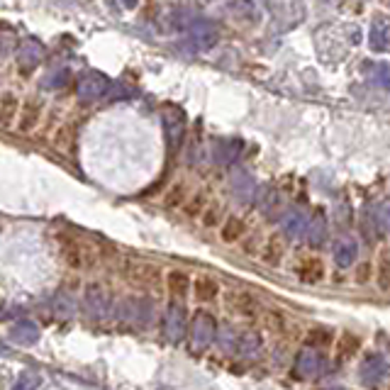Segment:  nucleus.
I'll list each match as a JSON object with an SVG mask.
<instances>
[{
  "label": "nucleus",
  "mask_w": 390,
  "mask_h": 390,
  "mask_svg": "<svg viewBox=\"0 0 390 390\" xmlns=\"http://www.w3.org/2000/svg\"><path fill=\"white\" fill-rule=\"evenodd\" d=\"M283 252H285V246L283 241H281V237H268L266 244H263L261 249V259L268 263V266H278L281 263V259H283Z\"/></svg>",
  "instance_id": "nucleus-13"
},
{
  "label": "nucleus",
  "mask_w": 390,
  "mask_h": 390,
  "mask_svg": "<svg viewBox=\"0 0 390 390\" xmlns=\"http://www.w3.org/2000/svg\"><path fill=\"white\" fill-rule=\"evenodd\" d=\"M164 124H166V134H169V144L181 147L183 134H186V115H183L181 107H166Z\"/></svg>",
  "instance_id": "nucleus-4"
},
{
  "label": "nucleus",
  "mask_w": 390,
  "mask_h": 390,
  "mask_svg": "<svg viewBox=\"0 0 390 390\" xmlns=\"http://www.w3.org/2000/svg\"><path fill=\"white\" fill-rule=\"evenodd\" d=\"M298 276H300V281H305V283H320L322 278H325V263H322L317 257L303 259L298 266Z\"/></svg>",
  "instance_id": "nucleus-10"
},
{
  "label": "nucleus",
  "mask_w": 390,
  "mask_h": 390,
  "mask_svg": "<svg viewBox=\"0 0 390 390\" xmlns=\"http://www.w3.org/2000/svg\"><path fill=\"white\" fill-rule=\"evenodd\" d=\"M61 254H64V261L71 268H91L96 263L98 254L91 244L78 239H64L61 241Z\"/></svg>",
  "instance_id": "nucleus-1"
},
{
  "label": "nucleus",
  "mask_w": 390,
  "mask_h": 390,
  "mask_svg": "<svg viewBox=\"0 0 390 390\" xmlns=\"http://www.w3.org/2000/svg\"><path fill=\"white\" fill-rule=\"evenodd\" d=\"M380 83L390 91V66H380Z\"/></svg>",
  "instance_id": "nucleus-24"
},
{
  "label": "nucleus",
  "mask_w": 390,
  "mask_h": 390,
  "mask_svg": "<svg viewBox=\"0 0 390 390\" xmlns=\"http://www.w3.org/2000/svg\"><path fill=\"white\" fill-rule=\"evenodd\" d=\"M137 3H139V0H122V6L129 8V10H132V8H137Z\"/></svg>",
  "instance_id": "nucleus-26"
},
{
  "label": "nucleus",
  "mask_w": 390,
  "mask_h": 390,
  "mask_svg": "<svg viewBox=\"0 0 390 390\" xmlns=\"http://www.w3.org/2000/svg\"><path fill=\"white\" fill-rule=\"evenodd\" d=\"M217 219H219V205L217 203L208 205V210H205V217H203V225L205 227H215V225H217Z\"/></svg>",
  "instance_id": "nucleus-20"
},
{
  "label": "nucleus",
  "mask_w": 390,
  "mask_h": 390,
  "mask_svg": "<svg viewBox=\"0 0 390 390\" xmlns=\"http://www.w3.org/2000/svg\"><path fill=\"white\" fill-rule=\"evenodd\" d=\"M376 283L383 293L390 290V249H383L378 257V268H376Z\"/></svg>",
  "instance_id": "nucleus-17"
},
{
  "label": "nucleus",
  "mask_w": 390,
  "mask_h": 390,
  "mask_svg": "<svg viewBox=\"0 0 390 390\" xmlns=\"http://www.w3.org/2000/svg\"><path fill=\"white\" fill-rule=\"evenodd\" d=\"M217 39H219L217 30H215L210 22H198V25L191 27V44L195 49H200V52L213 49L215 44H217Z\"/></svg>",
  "instance_id": "nucleus-6"
},
{
  "label": "nucleus",
  "mask_w": 390,
  "mask_h": 390,
  "mask_svg": "<svg viewBox=\"0 0 390 390\" xmlns=\"http://www.w3.org/2000/svg\"><path fill=\"white\" fill-rule=\"evenodd\" d=\"M39 115H42V102H39L37 98L25 100V105L20 107V115H17V132L27 134L30 129L37 127Z\"/></svg>",
  "instance_id": "nucleus-7"
},
{
  "label": "nucleus",
  "mask_w": 390,
  "mask_h": 390,
  "mask_svg": "<svg viewBox=\"0 0 390 390\" xmlns=\"http://www.w3.org/2000/svg\"><path fill=\"white\" fill-rule=\"evenodd\" d=\"M54 147H56V151H61V154H66V156L74 154V147H76L74 124H64V127L56 132V137H54Z\"/></svg>",
  "instance_id": "nucleus-14"
},
{
  "label": "nucleus",
  "mask_w": 390,
  "mask_h": 390,
  "mask_svg": "<svg viewBox=\"0 0 390 390\" xmlns=\"http://www.w3.org/2000/svg\"><path fill=\"white\" fill-rule=\"evenodd\" d=\"M107 91V78L102 74H98V71H93V74H86L83 78L78 80V98L80 100H98L100 96H105Z\"/></svg>",
  "instance_id": "nucleus-5"
},
{
  "label": "nucleus",
  "mask_w": 390,
  "mask_h": 390,
  "mask_svg": "<svg viewBox=\"0 0 390 390\" xmlns=\"http://www.w3.org/2000/svg\"><path fill=\"white\" fill-rule=\"evenodd\" d=\"M15 115H20V102H17V98L12 96V93H6L3 100H0V120H3V127L10 129Z\"/></svg>",
  "instance_id": "nucleus-15"
},
{
  "label": "nucleus",
  "mask_w": 390,
  "mask_h": 390,
  "mask_svg": "<svg viewBox=\"0 0 390 390\" xmlns=\"http://www.w3.org/2000/svg\"><path fill=\"white\" fill-rule=\"evenodd\" d=\"M193 295L198 303H210L219 295V283L210 276H198L193 281Z\"/></svg>",
  "instance_id": "nucleus-9"
},
{
  "label": "nucleus",
  "mask_w": 390,
  "mask_h": 390,
  "mask_svg": "<svg viewBox=\"0 0 390 390\" xmlns=\"http://www.w3.org/2000/svg\"><path fill=\"white\" fill-rule=\"evenodd\" d=\"M369 44L373 52H385L390 47V27L385 20H373L371 25V32H369Z\"/></svg>",
  "instance_id": "nucleus-11"
},
{
  "label": "nucleus",
  "mask_w": 390,
  "mask_h": 390,
  "mask_svg": "<svg viewBox=\"0 0 390 390\" xmlns=\"http://www.w3.org/2000/svg\"><path fill=\"white\" fill-rule=\"evenodd\" d=\"M203 203H205V198L203 195H198V198L191 203V208H188V215H198L200 210H203Z\"/></svg>",
  "instance_id": "nucleus-23"
},
{
  "label": "nucleus",
  "mask_w": 390,
  "mask_h": 390,
  "mask_svg": "<svg viewBox=\"0 0 390 390\" xmlns=\"http://www.w3.org/2000/svg\"><path fill=\"white\" fill-rule=\"evenodd\" d=\"M339 259H342V261H351L354 259V244H342V249H339Z\"/></svg>",
  "instance_id": "nucleus-22"
},
{
  "label": "nucleus",
  "mask_w": 390,
  "mask_h": 390,
  "mask_svg": "<svg viewBox=\"0 0 390 390\" xmlns=\"http://www.w3.org/2000/svg\"><path fill=\"white\" fill-rule=\"evenodd\" d=\"M39 59H42V47H39L37 42H25L22 44V49H20V54H17V64L22 66L25 71H30V69H34V66L39 64Z\"/></svg>",
  "instance_id": "nucleus-12"
},
{
  "label": "nucleus",
  "mask_w": 390,
  "mask_h": 390,
  "mask_svg": "<svg viewBox=\"0 0 390 390\" xmlns=\"http://www.w3.org/2000/svg\"><path fill=\"white\" fill-rule=\"evenodd\" d=\"M183 195H186V186L178 183L176 188H171V193L166 195V208H178L183 203Z\"/></svg>",
  "instance_id": "nucleus-19"
},
{
  "label": "nucleus",
  "mask_w": 390,
  "mask_h": 390,
  "mask_svg": "<svg viewBox=\"0 0 390 390\" xmlns=\"http://www.w3.org/2000/svg\"><path fill=\"white\" fill-rule=\"evenodd\" d=\"M246 232V225H244V219L241 217H227V222H225V227H222V241H227V244H235V241H239L241 239V235Z\"/></svg>",
  "instance_id": "nucleus-16"
},
{
  "label": "nucleus",
  "mask_w": 390,
  "mask_h": 390,
  "mask_svg": "<svg viewBox=\"0 0 390 390\" xmlns=\"http://www.w3.org/2000/svg\"><path fill=\"white\" fill-rule=\"evenodd\" d=\"M124 276H127L134 285H139V288L159 290V285H161V268L154 266V263L127 261V266H124Z\"/></svg>",
  "instance_id": "nucleus-2"
},
{
  "label": "nucleus",
  "mask_w": 390,
  "mask_h": 390,
  "mask_svg": "<svg viewBox=\"0 0 390 390\" xmlns=\"http://www.w3.org/2000/svg\"><path fill=\"white\" fill-rule=\"evenodd\" d=\"M354 281H356L358 285L369 283V281H371V263H369V261L358 263V268H356V276H354Z\"/></svg>",
  "instance_id": "nucleus-21"
},
{
  "label": "nucleus",
  "mask_w": 390,
  "mask_h": 390,
  "mask_svg": "<svg viewBox=\"0 0 390 390\" xmlns=\"http://www.w3.org/2000/svg\"><path fill=\"white\" fill-rule=\"evenodd\" d=\"M298 222H300V215H293V217L288 219V227H285V232L290 235V232H293L295 227H298Z\"/></svg>",
  "instance_id": "nucleus-25"
},
{
  "label": "nucleus",
  "mask_w": 390,
  "mask_h": 390,
  "mask_svg": "<svg viewBox=\"0 0 390 390\" xmlns=\"http://www.w3.org/2000/svg\"><path fill=\"white\" fill-rule=\"evenodd\" d=\"M225 307L232 312V315H239V317H252L257 312L259 303L252 293H246V290H227L225 293Z\"/></svg>",
  "instance_id": "nucleus-3"
},
{
  "label": "nucleus",
  "mask_w": 390,
  "mask_h": 390,
  "mask_svg": "<svg viewBox=\"0 0 390 390\" xmlns=\"http://www.w3.org/2000/svg\"><path fill=\"white\" fill-rule=\"evenodd\" d=\"M263 322H266V327L271 332H276V334H283L285 332V317L283 312H278V310H266V315H263Z\"/></svg>",
  "instance_id": "nucleus-18"
},
{
  "label": "nucleus",
  "mask_w": 390,
  "mask_h": 390,
  "mask_svg": "<svg viewBox=\"0 0 390 390\" xmlns=\"http://www.w3.org/2000/svg\"><path fill=\"white\" fill-rule=\"evenodd\" d=\"M166 288H169V293H171L173 298H186L193 290V281L186 271L173 268V271L166 273Z\"/></svg>",
  "instance_id": "nucleus-8"
}]
</instances>
